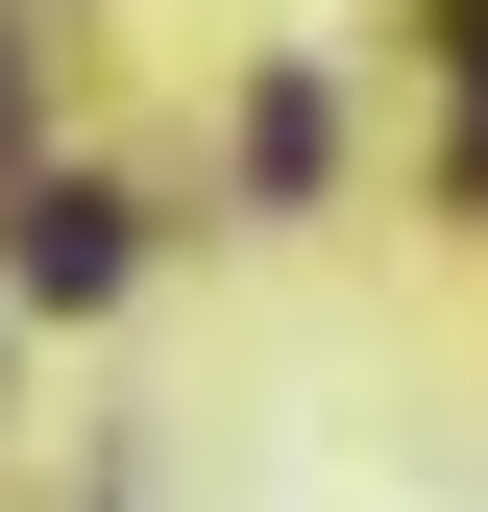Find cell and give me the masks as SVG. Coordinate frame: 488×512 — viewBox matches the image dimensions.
Segmentation results:
<instances>
[{
    "label": "cell",
    "instance_id": "cell-1",
    "mask_svg": "<svg viewBox=\"0 0 488 512\" xmlns=\"http://www.w3.org/2000/svg\"><path fill=\"white\" fill-rule=\"evenodd\" d=\"M25 293H122V196H25Z\"/></svg>",
    "mask_w": 488,
    "mask_h": 512
}]
</instances>
